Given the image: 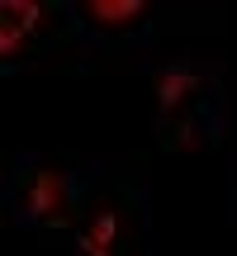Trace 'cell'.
I'll list each match as a JSON object with an SVG mask.
<instances>
[{"label": "cell", "instance_id": "obj_1", "mask_svg": "<svg viewBox=\"0 0 237 256\" xmlns=\"http://www.w3.org/2000/svg\"><path fill=\"white\" fill-rule=\"evenodd\" d=\"M14 209L38 228H72L81 223V204H76V176L66 166L38 162L14 180Z\"/></svg>", "mask_w": 237, "mask_h": 256}, {"label": "cell", "instance_id": "obj_2", "mask_svg": "<svg viewBox=\"0 0 237 256\" xmlns=\"http://www.w3.org/2000/svg\"><path fill=\"white\" fill-rule=\"evenodd\" d=\"M128 242H133V214L124 209V200L100 194L95 204H86L76 228L81 256H128Z\"/></svg>", "mask_w": 237, "mask_h": 256}, {"label": "cell", "instance_id": "obj_3", "mask_svg": "<svg viewBox=\"0 0 237 256\" xmlns=\"http://www.w3.org/2000/svg\"><path fill=\"white\" fill-rule=\"evenodd\" d=\"M200 95H204V76L194 72V66H162L156 72V110H162V128L171 138H166V147H176V133H190V119L194 110H200Z\"/></svg>", "mask_w": 237, "mask_h": 256}, {"label": "cell", "instance_id": "obj_4", "mask_svg": "<svg viewBox=\"0 0 237 256\" xmlns=\"http://www.w3.org/2000/svg\"><path fill=\"white\" fill-rule=\"evenodd\" d=\"M48 19H52V10L34 5V0H10V5H0V57H5V62H19V57L28 52V43L43 38Z\"/></svg>", "mask_w": 237, "mask_h": 256}, {"label": "cell", "instance_id": "obj_5", "mask_svg": "<svg viewBox=\"0 0 237 256\" xmlns=\"http://www.w3.org/2000/svg\"><path fill=\"white\" fill-rule=\"evenodd\" d=\"M76 14H81L95 34H133V28L152 14V5H147V0H86Z\"/></svg>", "mask_w": 237, "mask_h": 256}]
</instances>
